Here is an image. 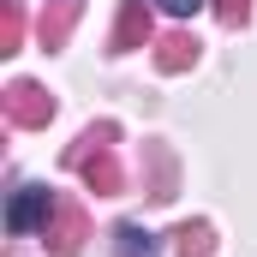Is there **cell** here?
I'll list each match as a JSON object with an SVG mask.
<instances>
[{"mask_svg":"<svg viewBox=\"0 0 257 257\" xmlns=\"http://www.w3.org/2000/svg\"><path fill=\"white\" fill-rule=\"evenodd\" d=\"M245 12H251V0H221V24H245Z\"/></svg>","mask_w":257,"mask_h":257,"instance_id":"cell-6","label":"cell"},{"mask_svg":"<svg viewBox=\"0 0 257 257\" xmlns=\"http://www.w3.org/2000/svg\"><path fill=\"white\" fill-rule=\"evenodd\" d=\"M54 215V197L42 192V186H24V192L12 197V209H6V227L12 233H30V227H42Z\"/></svg>","mask_w":257,"mask_h":257,"instance_id":"cell-1","label":"cell"},{"mask_svg":"<svg viewBox=\"0 0 257 257\" xmlns=\"http://www.w3.org/2000/svg\"><path fill=\"white\" fill-rule=\"evenodd\" d=\"M186 60H192V42H168V54H162V66H168V72H180Z\"/></svg>","mask_w":257,"mask_h":257,"instance_id":"cell-5","label":"cell"},{"mask_svg":"<svg viewBox=\"0 0 257 257\" xmlns=\"http://www.w3.org/2000/svg\"><path fill=\"white\" fill-rule=\"evenodd\" d=\"M138 36H150V18H144V6L132 0L126 12H120V30H114V48H138Z\"/></svg>","mask_w":257,"mask_h":257,"instance_id":"cell-3","label":"cell"},{"mask_svg":"<svg viewBox=\"0 0 257 257\" xmlns=\"http://www.w3.org/2000/svg\"><path fill=\"white\" fill-rule=\"evenodd\" d=\"M12 120H24V126L48 120V96H42V90H30V84H18V90H12Z\"/></svg>","mask_w":257,"mask_h":257,"instance_id":"cell-2","label":"cell"},{"mask_svg":"<svg viewBox=\"0 0 257 257\" xmlns=\"http://www.w3.org/2000/svg\"><path fill=\"white\" fill-rule=\"evenodd\" d=\"M156 6H162V12H174V18H192L203 0H156Z\"/></svg>","mask_w":257,"mask_h":257,"instance_id":"cell-7","label":"cell"},{"mask_svg":"<svg viewBox=\"0 0 257 257\" xmlns=\"http://www.w3.org/2000/svg\"><path fill=\"white\" fill-rule=\"evenodd\" d=\"M120 239H126V257H156V245H150V233H138V227H126Z\"/></svg>","mask_w":257,"mask_h":257,"instance_id":"cell-4","label":"cell"}]
</instances>
